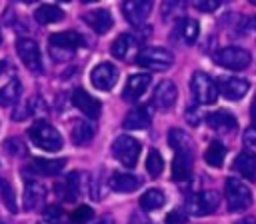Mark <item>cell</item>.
Here are the masks:
<instances>
[{
	"label": "cell",
	"instance_id": "cell-1",
	"mask_svg": "<svg viewBox=\"0 0 256 224\" xmlns=\"http://www.w3.org/2000/svg\"><path fill=\"white\" fill-rule=\"evenodd\" d=\"M28 136H30L34 146H38L40 150H46V152H58L64 146L62 134L52 124H48L44 120L32 124V128L28 130Z\"/></svg>",
	"mask_w": 256,
	"mask_h": 224
},
{
	"label": "cell",
	"instance_id": "cell-2",
	"mask_svg": "<svg viewBox=\"0 0 256 224\" xmlns=\"http://www.w3.org/2000/svg\"><path fill=\"white\" fill-rule=\"evenodd\" d=\"M140 152H142L140 142L134 136H130V134H120L112 142V154H114V158L122 166H126V168H134L138 164Z\"/></svg>",
	"mask_w": 256,
	"mask_h": 224
},
{
	"label": "cell",
	"instance_id": "cell-3",
	"mask_svg": "<svg viewBox=\"0 0 256 224\" xmlns=\"http://www.w3.org/2000/svg\"><path fill=\"white\" fill-rule=\"evenodd\" d=\"M136 64L146 68V70H156V72H162V70H168L172 64H174V56L170 50L166 48H160V46H146L138 52L136 56Z\"/></svg>",
	"mask_w": 256,
	"mask_h": 224
},
{
	"label": "cell",
	"instance_id": "cell-4",
	"mask_svg": "<svg viewBox=\"0 0 256 224\" xmlns=\"http://www.w3.org/2000/svg\"><path fill=\"white\" fill-rule=\"evenodd\" d=\"M224 196L230 212H244L252 204V192L240 178H228L224 186Z\"/></svg>",
	"mask_w": 256,
	"mask_h": 224
},
{
	"label": "cell",
	"instance_id": "cell-5",
	"mask_svg": "<svg viewBox=\"0 0 256 224\" xmlns=\"http://www.w3.org/2000/svg\"><path fill=\"white\" fill-rule=\"evenodd\" d=\"M190 92L192 98L198 104H214L218 100V88H216V80H212L206 72H194L190 78Z\"/></svg>",
	"mask_w": 256,
	"mask_h": 224
},
{
	"label": "cell",
	"instance_id": "cell-6",
	"mask_svg": "<svg viewBox=\"0 0 256 224\" xmlns=\"http://www.w3.org/2000/svg\"><path fill=\"white\" fill-rule=\"evenodd\" d=\"M214 62L228 70H244L250 66L252 56L248 50H244L240 46H226L214 54Z\"/></svg>",
	"mask_w": 256,
	"mask_h": 224
},
{
	"label": "cell",
	"instance_id": "cell-7",
	"mask_svg": "<svg viewBox=\"0 0 256 224\" xmlns=\"http://www.w3.org/2000/svg\"><path fill=\"white\" fill-rule=\"evenodd\" d=\"M220 204V194L216 190H200L188 196L186 208L192 216H208L212 214Z\"/></svg>",
	"mask_w": 256,
	"mask_h": 224
},
{
	"label": "cell",
	"instance_id": "cell-8",
	"mask_svg": "<svg viewBox=\"0 0 256 224\" xmlns=\"http://www.w3.org/2000/svg\"><path fill=\"white\" fill-rule=\"evenodd\" d=\"M16 52L20 56V60L24 62V66L34 72L40 74L42 72V56H40V48L32 38H18L16 40Z\"/></svg>",
	"mask_w": 256,
	"mask_h": 224
},
{
	"label": "cell",
	"instance_id": "cell-9",
	"mask_svg": "<svg viewBox=\"0 0 256 224\" xmlns=\"http://www.w3.org/2000/svg\"><path fill=\"white\" fill-rule=\"evenodd\" d=\"M116 80H118V68L114 64H110V62H100L90 72V82L100 92L112 90L114 84H116Z\"/></svg>",
	"mask_w": 256,
	"mask_h": 224
},
{
	"label": "cell",
	"instance_id": "cell-10",
	"mask_svg": "<svg viewBox=\"0 0 256 224\" xmlns=\"http://www.w3.org/2000/svg\"><path fill=\"white\" fill-rule=\"evenodd\" d=\"M216 88H218V94H222L226 100L236 102L246 96V92L250 90V84H248V80L238 78V76H222V78H218Z\"/></svg>",
	"mask_w": 256,
	"mask_h": 224
},
{
	"label": "cell",
	"instance_id": "cell-11",
	"mask_svg": "<svg viewBox=\"0 0 256 224\" xmlns=\"http://www.w3.org/2000/svg\"><path fill=\"white\" fill-rule=\"evenodd\" d=\"M72 104L90 120H96L100 118V112H102V102L94 96H90L84 88H76L72 92Z\"/></svg>",
	"mask_w": 256,
	"mask_h": 224
},
{
	"label": "cell",
	"instance_id": "cell-12",
	"mask_svg": "<svg viewBox=\"0 0 256 224\" xmlns=\"http://www.w3.org/2000/svg\"><path fill=\"white\" fill-rule=\"evenodd\" d=\"M150 10H152V2H148V0H126L122 4V14H124L126 22H130L132 26L144 24Z\"/></svg>",
	"mask_w": 256,
	"mask_h": 224
},
{
	"label": "cell",
	"instance_id": "cell-13",
	"mask_svg": "<svg viewBox=\"0 0 256 224\" xmlns=\"http://www.w3.org/2000/svg\"><path fill=\"white\" fill-rule=\"evenodd\" d=\"M84 182H86L84 174L76 170V172H70V174L64 178V182L56 184V190H58L60 198H64L66 202H74V200L82 194V190H84Z\"/></svg>",
	"mask_w": 256,
	"mask_h": 224
},
{
	"label": "cell",
	"instance_id": "cell-14",
	"mask_svg": "<svg viewBox=\"0 0 256 224\" xmlns=\"http://www.w3.org/2000/svg\"><path fill=\"white\" fill-rule=\"evenodd\" d=\"M176 98H178V88L172 80H160V84L154 88V104L162 110H168L176 104Z\"/></svg>",
	"mask_w": 256,
	"mask_h": 224
},
{
	"label": "cell",
	"instance_id": "cell-15",
	"mask_svg": "<svg viewBox=\"0 0 256 224\" xmlns=\"http://www.w3.org/2000/svg\"><path fill=\"white\" fill-rule=\"evenodd\" d=\"M66 158H34L32 164L26 168V172H32L36 176H56L64 170Z\"/></svg>",
	"mask_w": 256,
	"mask_h": 224
},
{
	"label": "cell",
	"instance_id": "cell-16",
	"mask_svg": "<svg viewBox=\"0 0 256 224\" xmlns=\"http://www.w3.org/2000/svg\"><path fill=\"white\" fill-rule=\"evenodd\" d=\"M150 80H152V78H150L148 74H132V76L126 80V84H124L122 98H124L126 102H136V100L148 90Z\"/></svg>",
	"mask_w": 256,
	"mask_h": 224
},
{
	"label": "cell",
	"instance_id": "cell-17",
	"mask_svg": "<svg viewBox=\"0 0 256 224\" xmlns=\"http://www.w3.org/2000/svg\"><path fill=\"white\" fill-rule=\"evenodd\" d=\"M108 186L114 192L128 194V192H134L142 186V178L134 176V174H128V172H112L110 178H108Z\"/></svg>",
	"mask_w": 256,
	"mask_h": 224
},
{
	"label": "cell",
	"instance_id": "cell-18",
	"mask_svg": "<svg viewBox=\"0 0 256 224\" xmlns=\"http://www.w3.org/2000/svg\"><path fill=\"white\" fill-rule=\"evenodd\" d=\"M232 170L246 180H256V154L252 150H242L234 158Z\"/></svg>",
	"mask_w": 256,
	"mask_h": 224
},
{
	"label": "cell",
	"instance_id": "cell-19",
	"mask_svg": "<svg viewBox=\"0 0 256 224\" xmlns=\"http://www.w3.org/2000/svg\"><path fill=\"white\" fill-rule=\"evenodd\" d=\"M82 20L96 32V34H106L112 26H114V20H112V16H110V12L108 10H104V8H98V10H90V12H86L84 16H82Z\"/></svg>",
	"mask_w": 256,
	"mask_h": 224
},
{
	"label": "cell",
	"instance_id": "cell-20",
	"mask_svg": "<svg viewBox=\"0 0 256 224\" xmlns=\"http://www.w3.org/2000/svg\"><path fill=\"white\" fill-rule=\"evenodd\" d=\"M82 36L74 30H64V32H56L48 38V44L50 48H56V50H66V52H74L80 44H82Z\"/></svg>",
	"mask_w": 256,
	"mask_h": 224
},
{
	"label": "cell",
	"instance_id": "cell-21",
	"mask_svg": "<svg viewBox=\"0 0 256 224\" xmlns=\"http://www.w3.org/2000/svg\"><path fill=\"white\" fill-rule=\"evenodd\" d=\"M44 198H46V188L36 180H26V184H24V208L30 212L38 210L44 204Z\"/></svg>",
	"mask_w": 256,
	"mask_h": 224
},
{
	"label": "cell",
	"instance_id": "cell-22",
	"mask_svg": "<svg viewBox=\"0 0 256 224\" xmlns=\"http://www.w3.org/2000/svg\"><path fill=\"white\" fill-rule=\"evenodd\" d=\"M152 122V112H150V106H138L134 110H130L124 118V128L126 130H144L148 128Z\"/></svg>",
	"mask_w": 256,
	"mask_h": 224
},
{
	"label": "cell",
	"instance_id": "cell-23",
	"mask_svg": "<svg viewBox=\"0 0 256 224\" xmlns=\"http://www.w3.org/2000/svg\"><path fill=\"white\" fill-rule=\"evenodd\" d=\"M194 154L188 152H174V160H172V180L174 182H184L190 178L192 172V160Z\"/></svg>",
	"mask_w": 256,
	"mask_h": 224
},
{
	"label": "cell",
	"instance_id": "cell-24",
	"mask_svg": "<svg viewBox=\"0 0 256 224\" xmlns=\"http://www.w3.org/2000/svg\"><path fill=\"white\" fill-rule=\"evenodd\" d=\"M136 46H138V40H136L134 34H120V36L112 42L110 54H112L114 58H118V60H126V58H130V54L136 50Z\"/></svg>",
	"mask_w": 256,
	"mask_h": 224
},
{
	"label": "cell",
	"instance_id": "cell-25",
	"mask_svg": "<svg viewBox=\"0 0 256 224\" xmlns=\"http://www.w3.org/2000/svg\"><path fill=\"white\" fill-rule=\"evenodd\" d=\"M206 124L216 132H232L236 128V118L228 110H218L206 116Z\"/></svg>",
	"mask_w": 256,
	"mask_h": 224
},
{
	"label": "cell",
	"instance_id": "cell-26",
	"mask_svg": "<svg viewBox=\"0 0 256 224\" xmlns=\"http://www.w3.org/2000/svg\"><path fill=\"white\" fill-rule=\"evenodd\" d=\"M20 96H22V84H20V80L12 78V80H8V84H4L0 88V106H4V108L16 106L20 102Z\"/></svg>",
	"mask_w": 256,
	"mask_h": 224
},
{
	"label": "cell",
	"instance_id": "cell-27",
	"mask_svg": "<svg viewBox=\"0 0 256 224\" xmlns=\"http://www.w3.org/2000/svg\"><path fill=\"white\" fill-rule=\"evenodd\" d=\"M168 144L174 152H188V154H194L192 152V138L188 132H184L182 128H172L168 132Z\"/></svg>",
	"mask_w": 256,
	"mask_h": 224
},
{
	"label": "cell",
	"instance_id": "cell-28",
	"mask_svg": "<svg viewBox=\"0 0 256 224\" xmlns=\"http://www.w3.org/2000/svg\"><path fill=\"white\" fill-rule=\"evenodd\" d=\"M70 138H72V142H74L76 146H86V144H90L92 138H94V128H92V124L82 122V120H76V122L72 124V128H70Z\"/></svg>",
	"mask_w": 256,
	"mask_h": 224
},
{
	"label": "cell",
	"instance_id": "cell-29",
	"mask_svg": "<svg viewBox=\"0 0 256 224\" xmlns=\"http://www.w3.org/2000/svg\"><path fill=\"white\" fill-rule=\"evenodd\" d=\"M34 18L40 24H54V22H60L64 18V10L60 6H54V4H40L34 12Z\"/></svg>",
	"mask_w": 256,
	"mask_h": 224
},
{
	"label": "cell",
	"instance_id": "cell-30",
	"mask_svg": "<svg viewBox=\"0 0 256 224\" xmlns=\"http://www.w3.org/2000/svg\"><path fill=\"white\" fill-rule=\"evenodd\" d=\"M164 202H166V196H164V192H162L160 188H148V190L140 196V206H142V210H146V212H152V210L162 208Z\"/></svg>",
	"mask_w": 256,
	"mask_h": 224
},
{
	"label": "cell",
	"instance_id": "cell-31",
	"mask_svg": "<svg viewBox=\"0 0 256 224\" xmlns=\"http://www.w3.org/2000/svg\"><path fill=\"white\" fill-rule=\"evenodd\" d=\"M224 158H226V146L222 142H218V140L210 142L206 152H204V162L208 166H212V168H220L224 164Z\"/></svg>",
	"mask_w": 256,
	"mask_h": 224
},
{
	"label": "cell",
	"instance_id": "cell-32",
	"mask_svg": "<svg viewBox=\"0 0 256 224\" xmlns=\"http://www.w3.org/2000/svg\"><path fill=\"white\" fill-rule=\"evenodd\" d=\"M198 32H200L198 20H194V18H182L180 20L178 34H180V38H182L184 44H194L196 38H198Z\"/></svg>",
	"mask_w": 256,
	"mask_h": 224
},
{
	"label": "cell",
	"instance_id": "cell-33",
	"mask_svg": "<svg viewBox=\"0 0 256 224\" xmlns=\"http://www.w3.org/2000/svg\"><path fill=\"white\" fill-rule=\"evenodd\" d=\"M0 198H2L4 206H6L12 214H16V212H18V204H16L14 188H12V184H10L8 180H4V178H0Z\"/></svg>",
	"mask_w": 256,
	"mask_h": 224
},
{
	"label": "cell",
	"instance_id": "cell-34",
	"mask_svg": "<svg viewBox=\"0 0 256 224\" xmlns=\"http://www.w3.org/2000/svg\"><path fill=\"white\" fill-rule=\"evenodd\" d=\"M146 170L150 174V178H158L164 170V160H162V154L158 150H150L148 152V158H146Z\"/></svg>",
	"mask_w": 256,
	"mask_h": 224
},
{
	"label": "cell",
	"instance_id": "cell-35",
	"mask_svg": "<svg viewBox=\"0 0 256 224\" xmlns=\"http://www.w3.org/2000/svg\"><path fill=\"white\" fill-rule=\"evenodd\" d=\"M92 218H94V210H92L90 206H86V204L78 206V208L72 212V222H74V224H86V222L92 220Z\"/></svg>",
	"mask_w": 256,
	"mask_h": 224
},
{
	"label": "cell",
	"instance_id": "cell-36",
	"mask_svg": "<svg viewBox=\"0 0 256 224\" xmlns=\"http://www.w3.org/2000/svg\"><path fill=\"white\" fill-rule=\"evenodd\" d=\"M220 6H222V2H218V0H196L194 2V8H198L202 12H214Z\"/></svg>",
	"mask_w": 256,
	"mask_h": 224
},
{
	"label": "cell",
	"instance_id": "cell-37",
	"mask_svg": "<svg viewBox=\"0 0 256 224\" xmlns=\"http://www.w3.org/2000/svg\"><path fill=\"white\" fill-rule=\"evenodd\" d=\"M186 214L180 210V208H176V210H172V212H168L166 214V220H164V224H186Z\"/></svg>",
	"mask_w": 256,
	"mask_h": 224
},
{
	"label": "cell",
	"instance_id": "cell-38",
	"mask_svg": "<svg viewBox=\"0 0 256 224\" xmlns=\"http://www.w3.org/2000/svg\"><path fill=\"white\" fill-rule=\"evenodd\" d=\"M28 114H30V108H28V102H24V104H20V106H14L12 118H14V120H24V118H28Z\"/></svg>",
	"mask_w": 256,
	"mask_h": 224
},
{
	"label": "cell",
	"instance_id": "cell-39",
	"mask_svg": "<svg viewBox=\"0 0 256 224\" xmlns=\"http://www.w3.org/2000/svg\"><path fill=\"white\" fill-rule=\"evenodd\" d=\"M44 214H46V218H48V220H54V222H58V220L62 218V210H60L58 206H48Z\"/></svg>",
	"mask_w": 256,
	"mask_h": 224
},
{
	"label": "cell",
	"instance_id": "cell-40",
	"mask_svg": "<svg viewBox=\"0 0 256 224\" xmlns=\"http://www.w3.org/2000/svg\"><path fill=\"white\" fill-rule=\"evenodd\" d=\"M186 122L192 124V126H198L200 124V116H198V110L196 108H188L186 110Z\"/></svg>",
	"mask_w": 256,
	"mask_h": 224
},
{
	"label": "cell",
	"instance_id": "cell-41",
	"mask_svg": "<svg viewBox=\"0 0 256 224\" xmlns=\"http://www.w3.org/2000/svg\"><path fill=\"white\" fill-rule=\"evenodd\" d=\"M244 142H246L248 146H256V128H254V126L246 128V132H244Z\"/></svg>",
	"mask_w": 256,
	"mask_h": 224
},
{
	"label": "cell",
	"instance_id": "cell-42",
	"mask_svg": "<svg viewBox=\"0 0 256 224\" xmlns=\"http://www.w3.org/2000/svg\"><path fill=\"white\" fill-rule=\"evenodd\" d=\"M250 120H252V126L256 128V98H254L252 104H250Z\"/></svg>",
	"mask_w": 256,
	"mask_h": 224
},
{
	"label": "cell",
	"instance_id": "cell-43",
	"mask_svg": "<svg viewBox=\"0 0 256 224\" xmlns=\"http://www.w3.org/2000/svg\"><path fill=\"white\" fill-rule=\"evenodd\" d=\"M236 224H256V220H254V218H246V220H240V222H236Z\"/></svg>",
	"mask_w": 256,
	"mask_h": 224
},
{
	"label": "cell",
	"instance_id": "cell-44",
	"mask_svg": "<svg viewBox=\"0 0 256 224\" xmlns=\"http://www.w3.org/2000/svg\"><path fill=\"white\" fill-rule=\"evenodd\" d=\"M98 224H114V222H112V220H110V218H108V216H106V218H102V220H100V222H98Z\"/></svg>",
	"mask_w": 256,
	"mask_h": 224
},
{
	"label": "cell",
	"instance_id": "cell-45",
	"mask_svg": "<svg viewBox=\"0 0 256 224\" xmlns=\"http://www.w3.org/2000/svg\"><path fill=\"white\" fill-rule=\"evenodd\" d=\"M2 72H4V62L0 60V74H2Z\"/></svg>",
	"mask_w": 256,
	"mask_h": 224
},
{
	"label": "cell",
	"instance_id": "cell-46",
	"mask_svg": "<svg viewBox=\"0 0 256 224\" xmlns=\"http://www.w3.org/2000/svg\"><path fill=\"white\" fill-rule=\"evenodd\" d=\"M250 4H254V6H256V0H250Z\"/></svg>",
	"mask_w": 256,
	"mask_h": 224
},
{
	"label": "cell",
	"instance_id": "cell-47",
	"mask_svg": "<svg viewBox=\"0 0 256 224\" xmlns=\"http://www.w3.org/2000/svg\"><path fill=\"white\" fill-rule=\"evenodd\" d=\"M0 44H2V32H0Z\"/></svg>",
	"mask_w": 256,
	"mask_h": 224
}]
</instances>
